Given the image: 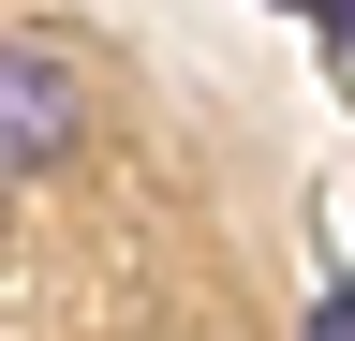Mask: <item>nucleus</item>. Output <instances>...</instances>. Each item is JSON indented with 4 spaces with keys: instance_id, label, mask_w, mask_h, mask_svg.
Wrapping results in <instances>:
<instances>
[{
    "instance_id": "2",
    "label": "nucleus",
    "mask_w": 355,
    "mask_h": 341,
    "mask_svg": "<svg viewBox=\"0 0 355 341\" xmlns=\"http://www.w3.org/2000/svg\"><path fill=\"white\" fill-rule=\"evenodd\" d=\"M340 30H355V0H340Z\"/></svg>"
},
{
    "instance_id": "1",
    "label": "nucleus",
    "mask_w": 355,
    "mask_h": 341,
    "mask_svg": "<svg viewBox=\"0 0 355 341\" xmlns=\"http://www.w3.org/2000/svg\"><path fill=\"white\" fill-rule=\"evenodd\" d=\"M89 134V90L60 45H0V178H30V163H60Z\"/></svg>"
}]
</instances>
